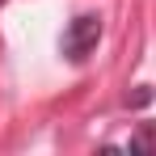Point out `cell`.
Wrapping results in <instances>:
<instances>
[{
	"label": "cell",
	"instance_id": "obj_2",
	"mask_svg": "<svg viewBox=\"0 0 156 156\" xmlns=\"http://www.w3.org/2000/svg\"><path fill=\"white\" fill-rule=\"evenodd\" d=\"M127 152H135V156L156 152V122H139V127H135V135L127 139Z\"/></svg>",
	"mask_w": 156,
	"mask_h": 156
},
{
	"label": "cell",
	"instance_id": "obj_3",
	"mask_svg": "<svg viewBox=\"0 0 156 156\" xmlns=\"http://www.w3.org/2000/svg\"><path fill=\"white\" fill-rule=\"evenodd\" d=\"M152 101V89H139V93H127V105H148Z\"/></svg>",
	"mask_w": 156,
	"mask_h": 156
},
{
	"label": "cell",
	"instance_id": "obj_1",
	"mask_svg": "<svg viewBox=\"0 0 156 156\" xmlns=\"http://www.w3.org/2000/svg\"><path fill=\"white\" fill-rule=\"evenodd\" d=\"M97 38H101V17H97V13H80V17L68 21L59 51L68 55L72 63H84V59L93 55V47H97Z\"/></svg>",
	"mask_w": 156,
	"mask_h": 156
},
{
	"label": "cell",
	"instance_id": "obj_4",
	"mask_svg": "<svg viewBox=\"0 0 156 156\" xmlns=\"http://www.w3.org/2000/svg\"><path fill=\"white\" fill-rule=\"evenodd\" d=\"M0 4H4V0H0Z\"/></svg>",
	"mask_w": 156,
	"mask_h": 156
}]
</instances>
